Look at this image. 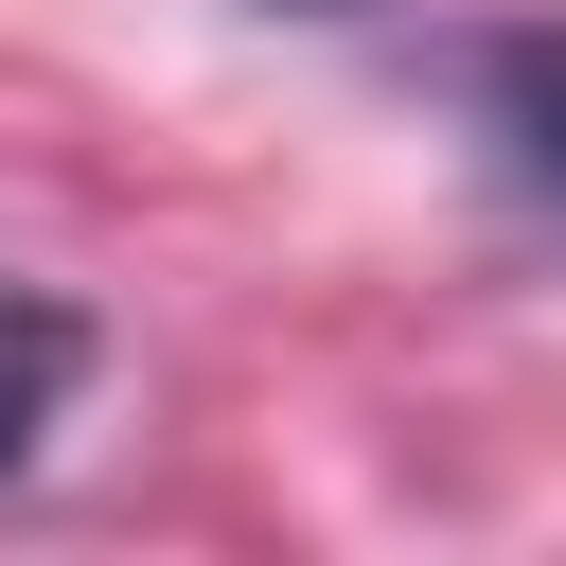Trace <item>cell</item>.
<instances>
[{
    "label": "cell",
    "instance_id": "6da1fadb",
    "mask_svg": "<svg viewBox=\"0 0 566 566\" xmlns=\"http://www.w3.org/2000/svg\"><path fill=\"white\" fill-rule=\"evenodd\" d=\"M71 389H88V301L0 283V478H35V442L71 424Z\"/></svg>",
    "mask_w": 566,
    "mask_h": 566
},
{
    "label": "cell",
    "instance_id": "7a4b0ae2",
    "mask_svg": "<svg viewBox=\"0 0 566 566\" xmlns=\"http://www.w3.org/2000/svg\"><path fill=\"white\" fill-rule=\"evenodd\" d=\"M460 88H478L495 159H513L531 195H566V18H513V35H478V53H460Z\"/></svg>",
    "mask_w": 566,
    "mask_h": 566
}]
</instances>
